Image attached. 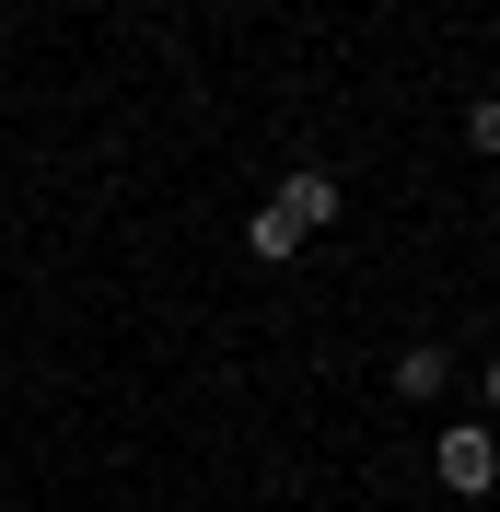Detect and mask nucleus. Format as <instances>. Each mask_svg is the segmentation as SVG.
I'll list each match as a JSON object with an SVG mask.
<instances>
[{
    "label": "nucleus",
    "mask_w": 500,
    "mask_h": 512,
    "mask_svg": "<svg viewBox=\"0 0 500 512\" xmlns=\"http://www.w3.org/2000/svg\"><path fill=\"white\" fill-rule=\"evenodd\" d=\"M431 478L454 489V501H477V489L500 478V443H489V431H477V419H454V431H442V443H431Z\"/></svg>",
    "instance_id": "1"
},
{
    "label": "nucleus",
    "mask_w": 500,
    "mask_h": 512,
    "mask_svg": "<svg viewBox=\"0 0 500 512\" xmlns=\"http://www.w3.org/2000/svg\"><path fill=\"white\" fill-rule=\"evenodd\" d=\"M396 396H442V350H396Z\"/></svg>",
    "instance_id": "3"
},
{
    "label": "nucleus",
    "mask_w": 500,
    "mask_h": 512,
    "mask_svg": "<svg viewBox=\"0 0 500 512\" xmlns=\"http://www.w3.org/2000/svg\"><path fill=\"white\" fill-rule=\"evenodd\" d=\"M268 222H280L291 245H303V233H326V222H338V175H326V163H303V175L268 198Z\"/></svg>",
    "instance_id": "2"
}]
</instances>
